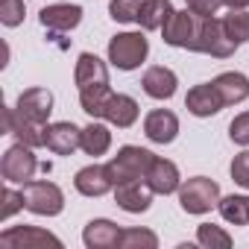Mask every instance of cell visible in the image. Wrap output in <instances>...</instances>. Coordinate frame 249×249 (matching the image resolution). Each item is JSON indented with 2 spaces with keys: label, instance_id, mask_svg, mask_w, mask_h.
Masks as SVG:
<instances>
[{
  "label": "cell",
  "instance_id": "obj_13",
  "mask_svg": "<svg viewBox=\"0 0 249 249\" xmlns=\"http://www.w3.org/2000/svg\"><path fill=\"white\" fill-rule=\"evenodd\" d=\"M144 135L153 144H170L179 135V117L170 108H153L144 117Z\"/></svg>",
  "mask_w": 249,
  "mask_h": 249
},
{
  "label": "cell",
  "instance_id": "obj_33",
  "mask_svg": "<svg viewBox=\"0 0 249 249\" xmlns=\"http://www.w3.org/2000/svg\"><path fill=\"white\" fill-rule=\"evenodd\" d=\"M185 3H188V9L196 12L199 18H211V15H217V9L223 6V0H185Z\"/></svg>",
  "mask_w": 249,
  "mask_h": 249
},
{
  "label": "cell",
  "instance_id": "obj_14",
  "mask_svg": "<svg viewBox=\"0 0 249 249\" xmlns=\"http://www.w3.org/2000/svg\"><path fill=\"white\" fill-rule=\"evenodd\" d=\"M38 21H41V27H47L53 33H71L82 21V6H76V3H53V6H44L38 12Z\"/></svg>",
  "mask_w": 249,
  "mask_h": 249
},
{
  "label": "cell",
  "instance_id": "obj_22",
  "mask_svg": "<svg viewBox=\"0 0 249 249\" xmlns=\"http://www.w3.org/2000/svg\"><path fill=\"white\" fill-rule=\"evenodd\" d=\"M173 12H176V9H173L170 0H144L141 15H138V24H141L147 33H153V30H161V27L170 21Z\"/></svg>",
  "mask_w": 249,
  "mask_h": 249
},
{
  "label": "cell",
  "instance_id": "obj_8",
  "mask_svg": "<svg viewBox=\"0 0 249 249\" xmlns=\"http://www.w3.org/2000/svg\"><path fill=\"white\" fill-rule=\"evenodd\" d=\"M0 246L3 249H44V246L62 249V240L53 231L38 229V226H15L0 234Z\"/></svg>",
  "mask_w": 249,
  "mask_h": 249
},
{
  "label": "cell",
  "instance_id": "obj_29",
  "mask_svg": "<svg viewBox=\"0 0 249 249\" xmlns=\"http://www.w3.org/2000/svg\"><path fill=\"white\" fill-rule=\"evenodd\" d=\"M24 15H27L24 0H0V21H3V27L24 24Z\"/></svg>",
  "mask_w": 249,
  "mask_h": 249
},
{
  "label": "cell",
  "instance_id": "obj_32",
  "mask_svg": "<svg viewBox=\"0 0 249 249\" xmlns=\"http://www.w3.org/2000/svg\"><path fill=\"white\" fill-rule=\"evenodd\" d=\"M231 179L240 188H249V150L240 153V156H234V161H231Z\"/></svg>",
  "mask_w": 249,
  "mask_h": 249
},
{
  "label": "cell",
  "instance_id": "obj_10",
  "mask_svg": "<svg viewBox=\"0 0 249 249\" xmlns=\"http://www.w3.org/2000/svg\"><path fill=\"white\" fill-rule=\"evenodd\" d=\"M153 188L147 179H132V182H120L114 185V202L129 211V214H144L150 205H153Z\"/></svg>",
  "mask_w": 249,
  "mask_h": 249
},
{
  "label": "cell",
  "instance_id": "obj_12",
  "mask_svg": "<svg viewBox=\"0 0 249 249\" xmlns=\"http://www.w3.org/2000/svg\"><path fill=\"white\" fill-rule=\"evenodd\" d=\"M73 188L82 196H103V194L114 191V176H111L108 164H88L73 176Z\"/></svg>",
  "mask_w": 249,
  "mask_h": 249
},
{
  "label": "cell",
  "instance_id": "obj_34",
  "mask_svg": "<svg viewBox=\"0 0 249 249\" xmlns=\"http://www.w3.org/2000/svg\"><path fill=\"white\" fill-rule=\"evenodd\" d=\"M223 6H229V9H249V0H223Z\"/></svg>",
  "mask_w": 249,
  "mask_h": 249
},
{
  "label": "cell",
  "instance_id": "obj_26",
  "mask_svg": "<svg viewBox=\"0 0 249 249\" xmlns=\"http://www.w3.org/2000/svg\"><path fill=\"white\" fill-rule=\"evenodd\" d=\"M196 240H199V246H205V249H229L234 240H231V234L223 229V226H214V223H202L199 229H196Z\"/></svg>",
  "mask_w": 249,
  "mask_h": 249
},
{
  "label": "cell",
  "instance_id": "obj_17",
  "mask_svg": "<svg viewBox=\"0 0 249 249\" xmlns=\"http://www.w3.org/2000/svg\"><path fill=\"white\" fill-rule=\"evenodd\" d=\"M141 85H144V94H147V97H153V100H170V97L176 94L179 79H176V73H173L170 68L153 65V68L144 71Z\"/></svg>",
  "mask_w": 249,
  "mask_h": 249
},
{
  "label": "cell",
  "instance_id": "obj_15",
  "mask_svg": "<svg viewBox=\"0 0 249 249\" xmlns=\"http://www.w3.org/2000/svg\"><path fill=\"white\" fill-rule=\"evenodd\" d=\"M223 106H226V103H223V97H220V91H217L214 82L194 85V88L188 91V97H185V108H188L191 114H196V117H211V114H217Z\"/></svg>",
  "mask_w": 249,
  "mask_h": 249
},
{
  "label": "cell",
  "instance_id": "obj_18",
  "mask_svg": "<svg viewBox=\"0 0 249 249\" xmlns=\"http://www.w3.org/2000/svg\"><path fill=\"white\" fill-rule=\"evenodd\" d=\"M147 182H150V188H153L156 194H161V196L176 194V191L182 188L179 167H176L170 159H159V156H156V161H153L150 170H147Z\"/></svg>",
  "mask_w": 249,
  "mask_h": 249
},
{
  "label": "cell",
  "instance_id": "obj_27",
  "mask_svg": "<svg viewBox=\"0 0 249 249\" xmlns=\"http://www.w3.org/2000/svg\"><path fill=\"white\" fill-rule=\"evenodd\" d=\"M159 237L150 229H123L120 234V249H156Z\"/></svg>",
  "mask_w": 249,
  "mask_h": 249
},
{
  "label": "cell",
  "instance_id": "obj_20",
  "mask_svg": "<svg viewBox=\"0 0 249 249\" xmlns=\"http://www.w3.org/2000/svg\"><path fill=\"white\" fill-rule=\"evenodd\" d=\"M138 103L129 97V94H111L108 97V103H106V111H103V117L111 123V126H117V129H129L132 123L138 120Z\"/></svg>",
  "mask_w": 249,
  "mask_h": 249
},
{
  "label": "cell",
  "instance_id": "obj_4",
  "mask_svg": "<svg viewBox=\"0 0 249 249\" xmlns=\"http://www.w3.org/2000/svg\"><path fill=\"white\" fill-rule=\"evenodd\" d=\"M156 161V156L144 147H120L117 156L108 161V170L114 176V185L120 182H132V179H147V170L150 164Z\"/></svg>",
  "mask_w": 249,
  "mask_h": 249
},
{
  "label": "cell",
  "instance_id": "obj_31",
  "mask_svg": "<svg viewBox=\"0 0 249 249\" xmlns=\"http://www.w3.org/2000/svg\"><path fill=\"white\" fill-rule=\"evenodd\" d=\"M21 208H24V194L6 188V191H3V208H0V220H9V217L18 214Z\"/></svg>",
  "mask_w": 249,
  "mask_h": 249
},
{
  "label": "cell",
  "instance_id": "obj_30",
  "mask_svg": "<svg viewBox=\"0 0 249 249\" xmlns=\"http://www.w3.org/2000/svg\"><path fill=\"white\" fill-rule=\"evenodd\" d=\"M229 138L240 147H249V111L237 114L231 123H229Z\"/></svg>",
  "mask_w": 249,
  "mask_h": 249
},
{
  "label": "cell",
  "instance_id": "obj_1",
  "mask_svg": "<svg viewBox=\"0 0 249 249\" xmlns=\"http://www.w3.org/2000/svg\"><path fill=\"white\" fill-rule=\"evenodd\" d=\"M150 53V41L141 33H120L108 41V62L117 71H135Z\"/></svg>",
  "mask_w": 249,
  "mask_h": 249
},
{
  "label": "cell",
  "instance_id": "obj_23",
  "mask_svg": "<svg viewBox=\"0 0 249 249\" xmlns=\"http://www.w3.org/2000/svg\"><path fill=\"white\" fill-rule=\"evenodd\" d=\"M111 147V132L108 126H103V123H88V126L82 129V150L88 156H106Z\"/></svg>",
  "mask_w": 249,
  "mask_h": 249
},
{
  "label": "cell",
  "instance_id": "obj_6",
  "mask_svg": "<svg viewBox=\"0 0 249 249\" xmlns=\"http://www.w3.org/2000/svg\"><path fill=\"white\" fill-rule=\"evenodd\" d=\"M234 41L226 36L223 30V21L220 18H199V36H196V47L194 53H208L214 59H229L234 53Z\"/></svg>",
  "mask_w": 249,
  "mask_h": 249
},
{
  "label": "cell",
  "instance_id": "obj_24",
  "mask_svg": "<svg viewBox=\"0 0 249 249\" xmlns=\"http://www.w3.org/2000/svg\"><path fill=\"white\" fill-rule=\"evenodd\" d=\"M220 214L226 223H234V226H249V196H223L217 202Z\"/></svg>",
  "mask_w": 249,
  "mask_h": 249
},
{
  "label": "cell",
  "instance_id": "obj_9",
  "mask_svg": "<svg viewBox=\"0 0 249 249\" xmlns=\"http://www.w3.org/2000/svg\"><path fill=\"white\" fill-rule=\"evenodd\" d=\"M50 111H53V94L47 88H27L15 103V114L30 123H38V126H47Z\"/></svg>",
  "mask_w": 249,
  "mask_h": 249
},
{
  "label": "cell",
  "instance_id": "obj_2",
  "mask_svg": "<svg viewBox=\"0 0 249 249\" xmlns=\"http://www.w3.org/2000/svg\"><path fill=\"white\" fill-rule=\"evenodd\" d=\"M220 202V185L208 176H194L179 188V205L188 214H208Z\"/></svg>",
  "mask_w": 249,
  "mask_h": 249
},
{
  "label": "cell",
  "instance_id": "obj_25",
  "mask_svg": "<svg viewBox=\"0 0 249 249\" xmlns=\"http://www.w3.org/2000/svg\"><path fill=\"white\" fill-rule=\"evenodd\" d=\"M223 21V30H226V36L234 41V44H246L249 41V12L246 9H231L226 18H220Z\"/></svg>",
  "mask_w": 249,
  "mask_h": 249
},
{
  "label": "cell",
  "instance_id": "obj_28",
  "mask_svg": "<svg viewBox=\"0 0 249 249\" xmlns=\"http://www.w3.org/2000/svg\"><path fill=\"white\" fill-rule=\"evenodd\" d=\"M141 6H144V0H111V3H108V15L114 21H120V24H132V21H138Z\"/></svg>",
  "mask_w": 249,
  "mask_h": 249
},
{
  "label": "cell",
  "instance_id": "obj_11",
  "mask_svg": "<svg viewBox=\"0 0 249 249\" xmlns=\"http://www.w3.org/2000/svg\"><path fill=\"white\" fill-rule=\"evenodd\" d=\"M44 147L56 156H71L73 150L82 147V129L73 126L71 120H59V123H47L44 126Z\"/></svg>",
  "mask_w": 249,
  "mask_h": 249
},
{
  "label": "cell",
  "instance_id": "obj_19",
  "mask_svg": "<svg viewBox=\"0 0 249 249\" xmlns=\"http://www.w3.org/2000/svg\"><path fill=\"white\" fill-rule=\"evenodd\" d=\"M120 234H123V229H120L117 223L100 217V220H91V223L85 226L82 243H85L88 249H117V246H120Z\"/></svg>",
  "mask_w": 249,
  "mask_h": 249
},
{
  "label": "cell",
  "instance_id": "obj_16",
  "mask_svg": "<svg viewBox=\"0 0 249 249\" xmlns=\"http://www.w3.org/2000/svg\"><path fill=\"white\" fill-rule=\"evenodd\" d=\"M73 79H76V88L79 91H88V88H100V85H108V68L100 56L94 53H82L76 59V71H73Z\"/></svg>",
  "mask_w": 249,
  "mask_h": 249
},
{
  "label": "cell",
  "instance_id": "obj_3",
  "mask_svg": "<svg viewBox=\"0 0 249 249\" xmlns=\"http://www.w3.org/2000/svg\"><path fill=\"white\" fill-rule=\"evenodd\" d=\"M21 194H24V208L33 211V214H38V217H56L65 208V194L53 182L33 179V182L24 185Z\"/></svg>",
  "mask_w": 249,
  "mask_h": 249
},
{
  "label": "cell",
  "instance_id": "obj_21",
  "mask_svg": "<svg viewBox=\"0 0 249 249\" xmlns=\"http://www.w3.org/2000/svg\"><path fill=\"white\" fill-rule=\"evenodd\" d=\"M214 85H217V91H220V97H223L226 106H237V103H243L249 97V76H243L237 71L220 73L214 79Z\"/></svg>",
  "mask_w": 249,
  "mask_h": 249
},
{
  "label": "cell",
  "instance_id": "obj_7",
  "mask_svg": "<svg viewBox=\"0 0 249 249\" xmlns=\"http://www.w3.org/2000/svg\"><path fill=\"white\" fill-rule=\"evenodd\" d=\"M161 36L170 47H182V50H194L196 47V36H199V15L191 9L173 12L170 21L161 27Z\"/></svg>",
  "mask_w": 249,
  "mask_h": 249
},
{
  "label": "cell",
  "instance_id": "obj_5",
  "mask_svg": "<svg viewBox=\"0 0 249 249\" xmlns=\"http://www.w3.org/2000/svg\"><path fill=\"white\" fill-rule=\"evenodd\" d=\"M36 170H38V159H36L33 147H27L21 141L12 144L3 153V161H0V173H3V179L9 185H27V182H33Z\"/></svg>",
  "mask_w": 249,
  "mask_h": 249
}]
</instances>
